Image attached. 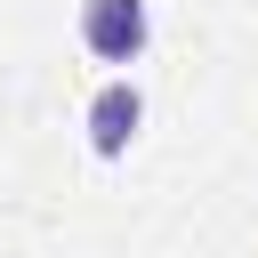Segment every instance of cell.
I'll return each instance as SVG.
<instances>
[{
  "label": "cell",
  "instance_id": "obj_1",
  "mask_svg": "<svg viewBox=\"0 0 258 258\" xmlns=\"http://www.w3.org/2000/svg\"><path fill=\"white\" fill-rule=\"evenodd\" d=\"M153 40V8L145 0H81V48L97 64H137Z\"/></svg>",
  "mask_w": 258,
  "mask_h": 258
},
{
  "label": "cell",
  "instance_id": "obj_2",
  "mask_svg": "<svg viewBox=\"0 0 258 258\" xmlns=\"http://www.w3.org/2000/svg\"><path fill=\"white\" fill-rule=\"evenodd\" d=\"M81 129H89V153H97V161H121V153L137 145V129H145V89H137L129 73H113V81L89 97Z\"/></svg>",
  "mask_w": 258,
  "mask_h": 258
}]
</instances>
